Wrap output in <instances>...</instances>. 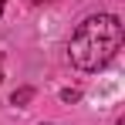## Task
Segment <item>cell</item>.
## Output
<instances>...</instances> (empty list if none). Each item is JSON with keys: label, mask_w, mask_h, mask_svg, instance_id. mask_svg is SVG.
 Masks as SVG:
<instances>
[{"label": "cell", "mask_w": 125, "mask_h": 125, "mask_svg": "<svg viewBox=\"0 0 125 125\" xmlns=\"http://www.w3.org/2000/svg\"><path fill=\"white\" fill-rule=\"evenodd\" d=\"M122 21L112 17V14H98V17H88L78 24L74 37L68 44V54L71 64L81 68V71H98L115 58V51L122 47Z\"/></svg>", "instance_id": "6da1fadb"}, {"label": "cell", "mask_w": 125, "mask_h": 125, "mask_svg": "<svg viewBox=\"0 0 125 125\" xmlns=\"http://www.w3.org/2000/svg\"><path fill=\"white\" fill-rule=\"evenodd\" d=\"M0 78H3V74H0Z\"/></svg>", "instance_id": "5b68a950"}, {"label": "cell", "mask_w": 125, "mask_h": 125, "mask_svg": "<svg viewBox=\"0 0 125 125\" xmlns=\"http://www.w3.org/2000/svg\"><path fill=\"white\" fill-rule=\"evenodd\" d=\"M31 3H37V0H31Z\"/></svg>", "instance_id": "277c9868"}, {"label": "cell", "mask_w": 125, "mask_h": 125, "mask_svg": "<svg viewBox=\"0 0 125 125\" xmlns=\"http://www.w3.org/2000/svg\"><path fill=\"white\" fill-rule=\"evenodd\" d=\"M0 14H3V0H0Z\"/></svg>", "instance_id": "3957f363"}, {"label": "cell", "mask_w": 125, "mask_h": 125, "mask_svg": "<svg viewBox=\"0 0 125 125\" xmlns=\"http://www.w3.org/2000/svg\"><path fill=\"white\" fill-rule=\"evenodd\" d=\"M31 88H21V91H14V105H24V102H31Z\"/></svg>", "instance_id": "7a4b0ae2"}]
</instances>
